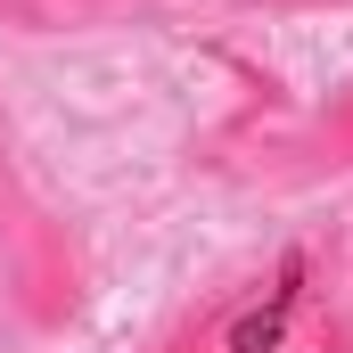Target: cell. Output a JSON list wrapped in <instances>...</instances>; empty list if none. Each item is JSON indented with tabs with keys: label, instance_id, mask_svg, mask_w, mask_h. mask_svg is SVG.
<instances>
[{
	"label": "cell",
	"instance_id": "1",
	"mask_svg": "<svg viewBox=\"0 0 353 353\" xmlns=\"http://www.w3.org/2000/svg\"><path fill=\"white\" fill-rule=\"evenodd\" d=\"M288 312H296V263H288V279H279V296H271L263 312H247V321L230 329V353H263V345H279Z\"/></svg>",
	"mask_w": 353,
	"mask_h": 353
}]
</instances>
